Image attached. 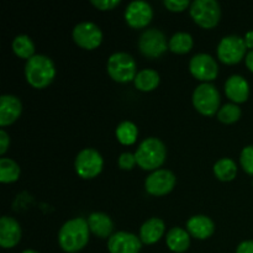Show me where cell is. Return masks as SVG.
<instances>
[{
    "instance_id": "obj_36",
    "label": "cell",
    "mask_w": 253,
    "mask_h": 253,
    "mask_svg": "<svg viewBox=\"0 0 253 253\" xmlns=\"http://www.w3.org/2000/svg\"><path fill=\"white\" fill-rule=\"evenodd\" d=\"M246 66L250 71L253 72V49L250 51L246 56Z\"/></svg>"
},
{
    "instance_id": "obj_6",
    "label": "cell",
    "mask_w": 253,
    "mask_h": 253,
    "mask_svg": "<svg viewBox=\"0 0 253 253\" xmlns=\"http://www.w3.org/2000/svg\"><path fill=\"white\" fill-rule=\"evenodd\" d=\"M193 105L205 116H211L219 113L220 106L219 90L210 83H203L195 88L193 93Z\"/></svg>"
},
{
    "instance_id": "obj_8",
    "label": "cell",
    "mask_w": 253,
    "mask_h": 253,
    "mask_svg": "<svg viewBox=\"0 0 253 253\" xmlns=\"http://www.w3.org/2000/svg\"><path fill=\"white\" fill-rule=\"evenodd\" d=\"M245 39L237 35H230L224 37L217 46V57L225 64H236L246 54Z\"/></svg>"
},
{
    "instance_id": "obj_19",
    "label": "cell",
    "mask_w": 253,
    "mask_h": 253,
    "mask_svg": "<svg viewBox=\"0 0 253 253\" xmlns=\"http://www.w3.org/2000/svg\"><path fill=\"white\" fill-rule=\"evenodd\" d=\"M165 222L158 217H152L147 220L141 226L140 240L146 245H153L160 241L161 237L165 234Z\"/></svg>"
},
{
    "instance_id": "obj_33",
    "label": "cell",
    "mask_w": 253,
    "mask_h": 253,
    "mask_svg": "<svg viewBox=\"0 0 253 253\" xmlns=\"http://www.w3.org/2000/svg\"><path fill=\"white\" fill-rule=\"evenodd\" d=\"M9 145H10L9 135H7L4 130H1L0 131V155H4V153L6 152Z\"/></svg>"
},
{
    "instance_id": "obj_20",
    "label": "cell",
    "mask_w": 253,
    "mask_h": 253,
    "mask_svg": "<svg viewBox=\"0 0 253 253\" xmlns=\"http://www.w3.org/2000/svg\"><path fill=\"white\" fill-rule=\"evenodd\" d=\"M88 225L90 231L101 239L111 236V232L114 230L113 220L104 212H93L89 215Z\"/></svg>"
},
{
    "instance_id": "obj_21",
    "label": "cell",
    "mask_w": 253,
    "mask_h": 253,
    "mask_svg": "<svg viewBox=\"0 0 253 253\" xmlns=\"http://www.w3.org/2000/svg\"><path fill=\"white\" fill-rule=\"evenodd\" d=\"M166 242L170 251L177 253L185 252L190 246V235L180 227H173L168 231Z\"/></svg>"
},
{
    "instance_id": "obj_16",
    "label": "cell",
    "mask_w": 253,
    "mask_h": 253,
    "mask_svg": "<svg viewBox=\"0 0 253 253\" xmlns=\"http://www.w3.org/2000/svg\"><path fill=\"white\" fill-rule=\"evenodd\" d=\"M22 111V104L14 95H1L0 98V125L7 126L19 119Z\"/></svg>"
},
{
    "instance_id": "obj_23",
    "label": "cell",
    "mask_w": 253,
    "mask_h": 253,
    "mask_svg": "<svg viewBox=\"0 0 253 253\" xmlns=\"http://www.w3.org/2000/svg\"><path fill=\"white\" fill-rule=\"evenodd\" d=\"M214 173L217 179L230 182L237 174V166L231 158H221L214 165Z\"/></svg>"
},
{
    "instance_id": "obj_5",
    "label": "cell",
    "mask_w": 253,
    "mask_h": 253,
    "mask_svg": "<svg viewBox=\"0 0 253 253\" xmlns=\"http://www.w3.org/2000/svg\"><path fill=\"white\" fill-rule=\"evenodd\" d=\"M190 15L199 26L212 29L219 24L221 9L215 0H195L190 5Z\"/></svg>"
},
{
    "instance_id": "obj_37",
    "label": "cell",
    "mask_w": 253,
    "mask_h": 253,
    "mask_svg": "<svg viewBox=\"0 0 253 253\" xmlns=\"http://www.w3.org/2000/svg\"><path fill=\"white\" fill-rule=\"evenodd\" d=\"M22 253H39L37 251H34V250H25Z\"/></svg>"
},
{
    "instance_id": "obj_24",
    "label": "cell",
    "mask_w": 253,
    "mask_h": 253,
    "mask_svg": "<svg viewBox=\"0 0 253 253\" xmlns=\"http://www.w3.org/2000/svg\"><path fill=\"white\" fill-rule=\"evenodd\" d=\"M12 49L20 58H25L29 61L35 56V44L32 40L27 35H19L12 41Z\"/></svg>"
},
{
    "instance_id": "obj_27",
    "label": "cell",
    "mask_w": 253,
    "mask_h": 253,
    "mask_svg": "<svg viewBox=\"0 0 253 253\" xmlns=\"http://www.w3.org/2000/svg\"><path fill=\"white\" fill-rule=\"evenodd\" d=\"M137 127L131 121H124L116 127V137H118L119 142L125 146L133 145L137 140Z\"/></svg>"
},
{
    "instance_id": "obj_25",
    "label": "cell",
    "mask_w": 253,
    "mask_h": 253,
    "mask_svg": "<svg viewBox=\"0 0 253 253\" xmlns=\"http://www.w3.org/2000/svg\"><path fill=\"white\" fill-rule=\"evenodd\" d=\"M19 165L10 158H1L0 160V182L12 183L16 182L20 177Z\"/></svg>"
},
{
    "instance_id": "obj_13",
    "label": "cell",
    "mask_w": 253,
    "mask_h": 253,
    "mask_svg": "<svg viewBox=\"0 0 253 253\" xmlns=\"http://www.w3.org/2000/svg\"><path fill=\"white\" fill-rule=\"evenodd\" d=\"M153 17V10L148 2L137 0L127 5L125 11V20L133 29H142L151 22Z\"/></svg>"
},
{
    "instance_id": "obj_12",
    "label": "cell",
    "mask_w": 253,
    "mask_h": 253,
    "mask_svg": "<svg viewBox=\"0 0 253 253\" xmlns=\"http://www.w3.org/2000/svg\"><path fill=\"white\" fill-rule=\"evenodd\" d=\"M175 185V175L170 170L157 169L151 173L145 182V188L151 195L162 197L173 190Z\"/></svg>"
},
{
    "instance_id": "obj_26",
    "label": "cell",
    "mask_w": 253,
    "mask_h": 253,
    "mask_svg": "<svg viewBox=\"0 0 253 253\" xmlns=\"http://www.w3.org/2000/svg\"><path fill=\"white\" fill-rule=\"evenodd\" d=\"M168 46L174 53H188L193 47V37L187 32H177L170 37Z\"/></svg>"
},
{
    "instance_id": "obj_15",
    "label": "cell",
    "mask_w": 253,
    "mask_h": 253,
    "mask_svg": "<svg viewBox=\"0 0 253 253\" xmlns=\"http://www.w3.org/2000/svg\"><path fill=\"white\" fill-rule=\"evenodd\" d=\"M21 240V226L10 216L0 219V246L2 249H12Z\"/></svg>"
},
{
    "instance_id": "obj_2",
    "label": "cell",
    "mask_w": 253,
    "mask_h": 253,
    "mask_svg": "<svg viewBox=\"0 0 253 253\" xmlns=\"http://www.w3.org/2000/svg\"><path fill=\"white\" fill-rule=\"evenodd\" d=\"M25 76L29 84L34 88L42 89L52 83L56 76V68L49 57L44 54H35L26 62Z\"/></svg>"
},
{
    "instance_id": "obj_32",
    "label": "cell",
    "mask_w": 253,
    "mask_h": 253,
    "mask_svg": "<svg viewBox=\"0 0 253 253\" xmlns=\"http://www.w3.org/2000/svg\"><path fill=\"white\" fill-rule=\"evenodd\" d=\"M91 4L99 10H113L118 5H120V0H91Z\"/></svg>"
},
{
    "instance_id": "obj_3",
    "label": "cell",
    "mask_w": 253,
    "mask_h": 253,
    "mask_svg": "<svg viewBox=\"0 0 253 253\" xmlns=\"http://www.w3.org/2000/svg\"><path fill=\"white\" fill-rule=\"evenodd\" d=\"M166 151L165 143L156 137H148L140 143L136 150V162L145 170H157L165 163Z\"/></svg>"
},
{
    "instance_id": "obj_7",
    "label": "cell",
    "mask_w": 253,
    "mask_h": 253,
    "mask_svg": "<svg viewBox=\"0 0 253 253\" xmlns=\"http://www.w3.org/2000/svg\"><path fill=\"white\" fill-rule=\"evenodd\" d=\"M76 172L84 179H91L103 170L104 161L100 153L94 148H84L76 158Z\"/></svg>"
},
{
    "instance_id": "obj_14",
    "label": "cell",
    "mask_w": 253,
    "mask_h": 253,
    "mask_svg": "<svg viewBox=\"0 0 253 253\" xmlns=\"http://www.w3.org/2000/svg\"><path fill=\"white\" fill-rule=\"evenodd\" d=\"M108 250L110 253H140L141 240L130 232H116L109 237Z\"/></svg>"
},
{
    "instance_id": "obj_11",
    "label": "cell",
    "mask_w": 253,
    "mask_h": 253,
    "mask_svg": "<svg viewBox=\"0 0 253 253\" xmlns=\"http://www.w3.org/2000/svg\"><path fill=\"white\" fill-rule=\"evenodd\" d=\"M189 69L194 78H197L198 81L205 82V83L214 81L219 73V66H217L216 61L207 53L195 54L190 59Z\"/></svg>"
},
{
    "instance_id": "obj_17",
    "label": "cell",
    "mask_w": 253,
    "mask_h": 253,
    "mask_svg": "<svg viewBox=\"0 0 253 253\" xmlns=\"http://www.w3.org/2000/svg\"><path fill=\"white\" fill-rule=\"evenodd\" d=\"M225 93L234 103H245L250 95L249 83L244 77L234 74L225 83Z\"/></svg>"
},
{
    "instance_id": "obj_1",
    "label": "cell",
    "mask_w": 253,
    "mask_h": 253,
    "mask_svg": "<svg viewBox=\"0 0 253 253\" xmlns=\"http://www.w3.org/2000/svg\"><path fill=\"white\" fill-rule=\"evenodd\" d=\"M89 230L88 220L83 217L69 220L59 230V246L67 253L79 252L88 245Z\"/></svg>"
},
{
    "instance_id": "obj_10",
    "label": "cell",
    "mask_w": 253,
    "mask_h": 253,
    "mask_svg": "<svg viewBox=\"0 0 253 253\" xmlns=\"http://www.w3.org/2000/svg\"><path fill=\"white\" fill-rule=\"evenodd\" d=\"M73 40L79 47L94 49L100 46L103 41V32L100 27L90 21H83L73 29Z\"/></svg>"
},
{
    "instance_id": "obj_28",
    "label": "cell",
    "mask_w": 253,
    "mask_h": 253,
    "mask_svg": "<svg viewBox=\"0 0 253 253\" xmlns=\"http://www.w3.org/2000/svg\"><path fill=\"white\" fill-rule=\"evenodd\" d=\"M241 118V109L236 104H226L219 109L217 119L224 124H234Z\"/></svg>"
},
{
    "instance_id": "obj_30",
    "label": "cell",
    "mask_w": 253,
    "mask_h": 253,
    "mask_svg": "<svg viewBox=\"0 0 253 253\" xmlns=\"http://www.w3.org/2000/svg\"><path fill=\"white\" fill-rule=\"evenodd\" d=\"M135 165H137V162H136L135 155H132V153L124 152L123 155L119 157V167H120L121 169L130 170L135 167Z\"/></svg>"
},
{
    "instance_id": "obj_34",
    "label": "cell",
    "mask_w": 253,
    "mask_h": 253,
    "mask_svg": "<svg viewBox=\"0 0 253 253\" xmlns=\"http://www.w3.org/2000/svg\"><path fill=\"white\" fill-rule=\"evenodd\" d=\"M236 253H253V241H244L239 245Z\"/></svg>"
},
{
    "instance_id": "obj_9",
    "label": "cell",
    "mask_w": 253,
    "mask_h": 253,
    "mask_svg": "<svg viewBox=\"0 0 253 253\" xmlns=\"http://www.w3.org/2000/svg\"><path fill=\"white\" fill-rule=\"evenodd\" d=\"M138 48L143 56L148 57V58H157L167 51V39L160 30H146L138 40Z\"/></svg>"
},
{
    "instance_id": "obj_31",
    "label": "cell",
    "mask_w": 253,
    "mask_h": 253,
    "mask_svg": "<svg viewBox=\"0 0 253 253\" xmlns=\"http://www.w3.org/2000/svg\"><path fill=\"white\" fill-rule=\"evenodd\" d=\"M190 5V2L188 0H165V6L168 10L174 12L183 11V10L187 9Z\"/></svg>"
},
{
    "instance_id": "obj_18",
    "label": "cell",
    "mask_w": 253,
    "mask_h": 253,
    "mask_svg": "<svg viewBox=\"0 0 253 253\" xmlns=\"http://www.w3.org/2000/svg\"><path fill=\"white\" fill-rule=\"evenodd\" d=\"M189 235L199 240H205L211 236L215 231V225L210 217L205 215H195L187 222Z\"/></svg>"
},
{
    "instance_id": "obj_29",
    "label": "cell",
    "mask_w": 253,
    "mask_h": 253,
    "mask_svg": "<svg viewBox=\"0 0 253 253\" xmlns=\"http://www.w3.org/2000/svg\"><path fill=\"white\" fill-rule=\"evenodd\" d=\"M240 163L246 173L253 175V145L247 146L242 150L240 156Z\"/></svg>"
},
{
    "instance_id": "obj_35",
    "label": "cell",
    "mask_w": 253,
    "mask_h": 253,
    "mask_svg": "<svg viewBox=\"0 0 253 253\" xmlns=\"http://www.w3.org/2000/svg\"><path fill=\"white\" fill-rule=\"evenodd\" d=\"M245 43H246L247 48H251V51L253 49V30L252 31H249L245 36Z\"/></svg>"
},
{
    "instance_id": "obj_22",
    "label": "cell",
    "mask_w": 253,
    "mask_h": 253,
    "mask_svg": "<svg viewBox=\"0 0 253 253\" xmlns=\"http://www.w3.org/2000/svg\"><path fill=\"white\" fill-rule=\"evenodd\" d=\"M160 74L155 69H142L135 78V86L141 91H151L160 84Z\"/></svg>"
},
{
    "instance_id": "obj_4",
    "label": "cell",
    "mask_w": 253,
    "mask_h": 253,
    "mask_svg": "<svg viewBox=\"0 0 253 253\" xmlns=\"http://www.w3.org/2000/svg\"><path fill=\"white\" fill-rule=\"evenodd\" d=\"M137 66L135 59L126 52H116L109 57L108 73L111 78L119 83H127L135 81L137 76Z\"/></svg>"
}]
</instances>
